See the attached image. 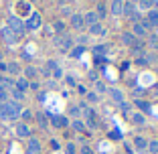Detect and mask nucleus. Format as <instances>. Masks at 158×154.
<instances>
[{
  "label": "nucleus",
  "mask_w": 158,
  "mask_h": 154,
  "mask_svg": "<svg viewBox=\"0 0 158 154\" xmlns=\"http://www.w3.org/2000/svg\"><path fill=\"white\" fill-rule=\"evenodd\" d=\"M23 107L16 102H0V120H16L20 118Z\"/></svg>",
  "instance_id": "obj_1"
},
{
  "label": "nucleus",
  "mask_w": 158,
  "mask_h": 154,
  "mask_svg": "<svg viewBox=\"0 0 158 154\" xmlns=\"http://www.w3.org/2000/svg\"><path fill=\"white\" fill-rule=\"evenodd\" d=\"M8 28L12 31L14 35H16V37H23V35H24V31H27V28H24L23 19H20V16H16V14L8 19Z\"/></svg>",
  "instance_id": "obj_2"
},
{
  "label": "nucleus",
  "mask_w": 158,
  "mask_h": 154,
  "mask_svg": "<svg viewBox=\"0 0 158 154\" xmlns=\"http://www.w3.org/2000/svg\"><path fill=\"white\" fill-rule=\"evenodd\" d=\"M39 27H41V14L39 12H31L28 19H27V23H24V28H28V31H37Z\"/></svg>",
  "instance_id": "obj_3"
},
{
  "label": "nucleus",
  "mask_w": 158,
  "mask_h": 154,
  "mask_svg": "<svg viewBox=\"0 0 158 154\" xmlns=\"http://www.w3.org/2000/svg\"><path fill=\"white\" fill-rule=\"evenodd\" d=\"M55 45L61 49V51H69V47H71V35H57L55 37Z\"/></svg>",
  "instance_id": "obj_4"
},
{
  "label": "nucleus",
  "mask_w": 158,
  "mask_h": 154,
  "mask_svg": "<svg viewBox=\"0 0 158 154\" xmlns=\"http://www.w3.org/2000/svg\"><path fill=\"white\" fill-rule=\"evenodd\" d=\"M124 16H126V19H130V20H134V23H138V20H140V12H136L134 2L124 4Z\"/></svg>",
  "instance_id": "obj_5"
},
{
  "label": "nucleus",
  "mask_w": 158,
  "mask_h": 154,
  "mask_svg": "<svg viewBox=\"0 0 158 154\" xmlns=\"http://www.w3.org/2000/svg\"><path fill=\"white\" fill-rule=\"evenodd\" d=\"M24 154H41V142H39V138H28L27 152Z\"/></svg>",
  "instance_id": "obj_6"
},
{
  "label": "nucleus",
  "mask_w": 158,
  "mask_h": 154,
  "mask_svg": "<svg viewBox=\"0 0 158 154\" xmlns=\"http://www.w3.org/2000/svg\"><path fill=\"white\" fill-rule=\"evenodd\" d=\"M0 37L4 39L8 45H14V43H16V39H19V37H16V35H14L8 27H2V28H0Z\"/></svg>",
  "instance_id": "obj_7"
},
{
  "label": "nucleus",
  "mask_w": 158,
  "mask_h": 154,
  "mask_svg": "<svg viewBox=\"0 0 158 154\" xmlns=\"http://www.w3.org/2000/svg\"><path fill=\"white\" fill-rule=\"evenodd\" d=\"M14 132H16V136H19V138H31V128H28L24 122H19V124H16V128H14Z\"/></svg>",
  "instance_id": "obj_8"
},
{
  "label": "nucleus",
  "mask_w": 158,
  "mask_h": 154,
  "mask_svg": "<svg viewBox=\"0 0 158 154\" xmlns=\"http://www.w3.org/2000/svg\"><path fill=\"white\" fill-rule=\"evenodd\" d=\"M142 24H144L146 28H148V27H154V28H158V8L150 10V12H148V20H144Z\"/></svg>",
  "instance_id": "obj_9"
},
{
  "label": "nucleus",
  "mask_w": 158,
  "mask_h": 154,
  "mask_svg": "<svg viewBox=\"0 0 158 154\" xmlns=\"http://www.w3.org/2000/svg\"><path fill=\"white\" fill-rule=\"evenodd\" d=\"M19 14H23V16L31 14V4H28L27 0H20V2H16V16H19Z\"/></svg>",
  "instance_id": "obj_10"
},
{
  "label": "nucleus",
  "mask_w": 158,
  "mask_h": 154,
  "mask_svg": "<svg viewBox=\"0 0 158 154\" xmlns=\"http://www.w3.org/2000/svg\"><path fill=\"white\" fill-rule=\"evenodd\" d=\"M49 120H51V124L55 128H65L67 124H69L67 118H63V116H51V114H49Z\"/></svg>",
  "instance_id": "obj_11"
},
{
  "label": "nucleus",
  "mask_w": 158,
  "mask_h": 154,
  "mask_svg": "<svg viewBox=\"0 0 158 154\" xmlns=\"http://www.w3.org/2000/svg\"><path fill=\"white\" fill-rule=\"evenodd\" d=\"M134 148L138 150V152H144V150L148 148V140L142 138V136H136V138H134Z\"/></svg>",
  "instance_id": "obj_12"
},
{
  "label": "nucleus",
  "mask_w": 158,
  "mask_h": 154,
  "mask_svg": "<svg viewBox=\"0 0 158 154\" xmlns=\"http://www.w3.org/2000/svg\"><path fill=\"white\" fill-rule=\"evenodd\" d=\"M106 94L110 95V98H112L116 103H124V94H122L120 89H107Z\"/></svg>",
  "instance_id": "obj_13"
},
{
  "label": "nucleus",
  "mask_w": 158,
  "mask_h": 154,
  "mask_svg": "<svg viewBox=\"0 0 158 154\" xmlns=\"http://www.w3.org/2000/svg\"><path fill=\"white\" fill-rule=\"evenodd\" d=\"M112 14H116V16L124 14V2L122 0H112Z\"/></svg>",
  "instance_id": "obj_14"
},
{
  "label": "nucleus",
  "mask_w": 158,
  "mask_h": 154,
  "mask_svg": "<svg viewBox=\"0 0 158 154\" xmlns=\"http://www.w3.org/2000/svg\"><path fill=\"white\" fill-rule=\"evenodd\" d=\"M132 35H134L136 39H138V37H144V35H146V27L142 23H134V31H132Z\"/></svg>",
  "instance_id": "obj_15"
},
{
  "label": "nucleus",
  "mask_w": 158,
  "mask_h": 154,
  "mask_svg": "<svg viewBox=\"0 0 158 154\" xmlns=\"http://www.w3.org/2000/svg\"><path fill=\"white\" fill-rule=\"evenodd\" d=\"M122 43L128 45V47H134L136 45V37L132 33H122Z\"/></svg>",
  "instance_id": "obj_16"
},
{
  "label": "nucleus",
  "mask_w": 158,
  "mask_h": 154,
  "mask_svg": "<svg viewBox=\"0 0 158 154\" xmlns=\"http://www.w3.org/2000/svg\"><path fill=\"white\" fill-rule=\"evenodd\" d=\"M83 16H81V14H73V16H71V27L73 28H81L83 27Z\"/></svg>",
  "instance_id": "obj_17"
},
{
  "label": "nucleus",
  "mask_w": 158,
  "mask_h": 154,
  "mask_svg": "<svg viewBox=\"0 0 158 154\" xmlns=\"http://www.w3.org/2000/svg\"><path fill=\"white\" fill-rule=\"evenodd\" d=\"M83 23L91 27V24L99 23V19H98V14H95V12H87V14H85V16H83Z\"/></svg>",
  "instance_id": "obj_18"
},
{
  "label": "nucleus",
  "mask_w": 158,
  "mask_h": 154,
  "mask_svg": "<svg viewBox=\"0 0 158 154\" xmlns=\"http://www.w3.org/2000/svg\"><path fill=\"white\" fill-rule=\"evenodd\" d=\"M16 89L23 91V94L28 89V79H27V77H19V79H16Z\"/></svg>",
  "instance_id": "obj_19"
},
{
  "label": "nucleus",
  "mask_w": 158,
  "mask_h": 154,
  "mask_svg": "<svg viewBox=\"0 0 158 154\" xmlns=\"http://www.w3.org/2000/svg\"><path fill=\"white\" fill-rule=\"evenodd\" d=\"M6 73L19 75V73H20V65H19V63H8V65H6Z\"/></svg>",
  "instance_id": "obj_20"
},
{
  "label": "nucleus",
  "mask_w": 158,
  "mask_h": 154,
  "mask_svg": "<svg viewBox=\"0 0 158 154\" xmlns=\"http://www.w3.org/2000/svg\"><path fill=\"white\" fill-rule=\"evenodd\" d=\"M106 35V31H103V27L99 23H95V24H91V27H89V35Z\"/></svg>",
  "instance_id": "obj_21"
},
{
  "label": "nucleus",
  "mask_w": 158,
  "mask_h": 154,
  "mask_svg": "<svg viewBox=\"0 0 158 154\" xmlns=\"http://www.w3.org/2000/svg\"><path fill=\"white\" fill-rule=\"evenodd\" d=\"M8 94H10V95H12V98H14V102H16V103H19L20 99L24 98V94H23V91H19V89H16V87H10V91H8Z\"/></svg>",
  "instance_id": "obj_22"
},
{
  "label": "nucleus",
  "mask_w": 158,
  "mask_h": 154,
  "mask_svg": "<svg viewBox=\"0 0 158 154\" xmlns=\"http://www.w3.org/2000/svg\"><path fill=\"white\" fill-rule=\"evenodd\" d=\"M73 130L79 132V134H87V132H85V124L79 122V120H73Z\"/></svg>",
  "instance_id": "obj_23"
},
{
  "label": "nucleus",
  "mask_w": 158,
  "mask_h": 154,
  "mask_svg": "<svg viewBox=\"0 0 158 154\" xmlns=\"http://www.w3.org/2000/svg\"><path fill=\"white\" fill-rule=\"evenodd\" d=\"M98 19H106V14H107V8H106V4H103V2H99L98 4Z\"/></svg>",
  "instance_id": "obj_24"
},
{
  "label": "nucleus",
  "mask_w": 158,
  "mask_h": 154,
  "mask_svg": "<svg viewBox=\"0 0 158 154\" xmlns=\"http://www.w3.org/2000/svg\"><path fill=\"white\" fill-rule=\"evenodd\" d=\"M132 122H134V124H140V126H142V124L146 122V118L142 116L140 112H136V114H132Z\"/></svg>",
  "instance_id": "obj_25"
},
{
  "label": "nucleus",
  "mask_w": 158,
  "mask_h": 154,
  "mask_svg": "<svg viewBox=\"0 0 158 154\" xmlns=\"http://www.w3.org/2000/svg\"><path fill=\"white\" fill-rule=\"evenodd\" d=\"M47 118H49V114H39V116H37V122H39V126H41V128L49 126V124H47Z\"/></svg>",
  "instance_id": "obj_26"
},
{
  "label": "nucleus",
  "mask_w": 158,
  "mask_h": 154,
  "mask_svg": "<svg viewBox=\"0 0 158 154\" xmlns=\"http://www.w3.org/2000/svg\"><path fill=\"white\" fill-rule=\"evenodd\" d=\"M146 150H148V152H152V154H158V140H150Z\"/></svg>",
  "instance_id": "obj_27"
},
{
  "label": "nucleus",
  "mask_w": 158,
  "mask_h": 154,
  "mask_svg": "<svg viewBox=\"0 0 158 154\" xmlns=\"http://www.w3.org/2000/svg\"><path fill=\"white\" fill-rule=\"evenodd\" d=\"M136 107H140V110H144V112H150V103L142 102V99H136Z\"/></svg>",
  "instance_id": "obj_28"
},
{
  "label": "nucleus",
  "mask_w": 158,
  "mask_h": 154,
  "mask_svg": "<svg viewBox=\"0 0 158 154\" xmlns=\"http://www.w3.org/2000/svg\"><path fill=\"white\" fill-rule=\"evenodd\" d=\"M65 154H77V146H75L73 142H69V144L65 146Z\"/></svg>",
  "instance_id": "obj_29"
},
{
  "label": "nucleus",
  "mask_w": 158,
  "mask_h": 154,
  "mask_svg": "<svg viewBox=\"0 0 158 154\" xmlns=\"http://www.w3.org/2000/svg\"><path fill=\"white\" fill-rule=\"evenodd\" d=\"M53 28H55V31H57V33H59V35H63V31H65V24L61 23V20H57V23L53 24Z\"/></svg>",
  "instance_id": "obj_30"
},
{
  "label": "nucleus",
  "mask_w": 158,
  "mask_h": 154,
  "mask_svg": "<svg viewBox=\"0 0 158 154\" xmlns=\"http://www.w3.org/2000/svg\"><path fill=\"white\" fill-rule=\"evenodd\" d=\"M20 118H23L24 122H28L31 118H33V112H31V110H23V112H20Z\"/></svg>",
  "instance_id": "obj_31"
},
{
  "label": "nucleus",
  "mask_w": 158,
  "mask_h": 154,
  "mask_svg": "<svg viewBox=\"0 0 158 154\" xmlns=\"http://www.w3.org/2000/svg\"><path fill=\"white\" fill-rule=\"evenodd\" d=\"M8 89L6 87H0V99H2V102H8Z\"/></svg>",
  "instance_id": "obj_32"
},
{
  "label": "nucleus",
  "mask_w": 158,
  "mask_h": 154,
  "mask_svg": "<svg viewBox=\"0 0 158 154\" xmlns=\"http://www.w3.org/2000/svg\"><path fill=\"white\" fill-rule=\"evenodd\" d=\"M106 51H107V49L103 47V45H98V47H93V53H95V55H103Z\"/></svg>",
  "instance_id": "obj_33"
},
{
  "label": "nucleus",
  "mask_w": 158,
  "mask_h": 154,
  "mask_svg": "<svg viewBox=\"0 0 158 154\" xmlns=\"http://www.w3.org/2000/svg\"><path fill=\"white\" fill-rule=\"evenodd\" d=\"M87 102H91V103H98V102H99L98 94H93V91H91V94H87Z\"/></svg>",
  "instance_id": "obj_34"
},
{
  "label": "nucleus",
  "mask_w": 158,
  "mask_h": 154,
  "mask_svg": "<svg viewBox=\"0 0 158 154\" xmlns=\"http://www.w3.org/2000/svg\"><path fill=\"white\" fill-rule=\"evenodd\" d=\"M45 67H47L49 71H53V69H57L59 65H57V61H53V59H51V61H47V65H45Z\"/></svg>",
  "instance_id": "obj_35"
},
{
  "label": "nucleus",
  "mask_w": 158,
  "mask_h": 154,
  "mask_svg": "<svg viewBox=\"0 0 158 154\" xmlns=\"http://www.w3.org/2000/svg\"><path fill=\"white\" fill-rule=\"evenodd\" d=\"M24 73H27V77H35V75H37V69H35V67H27Z\"/></svg>",
  "instance_id": "obj_36"
},
{
  "label": "nucleus",
  "mask_w": 158,
  "mask_h": 154,
  "mask_svg": "<svg viewBox=\"0 0 158 154\" xmlns=\"http://www.w3.org/2000/svg\"><path fill=\"white\" fill-rule=\"evenodd\" d=\"M95 83H98L95 87H98V91H99V94H106V91H107V87H106V85L102 83V81H95Z\"/></svg>",
  "instance_id": "obj_37"
},
{
  "label": "nucleus",
  "mask_w": 158,
  "mask_h": 154,
  "mask_svg": "<svg viewBox=\"0 0 158 154\" xmlns=\"http://www.w3.org/2000/svg\"><path fill=\"white\" fill-rule=\"evenodd\" d=\"M53 77H55V79H61V77H63V71H61V67L53 69Z\"/></svg>",
  "instance_id": "obj_38"
},
{
  "label": "nucleus",
  "mask_w": 158,
  "mask_h": 154,
  "mask_svg": "<svg viewBox=\"0 0 158 154\" xmlns=\"http://www.w3.org/2000/svg\"><path fill=\"white\" fill-rule=\"evenodd\" d=\"M83 51H85L83 47H75V49H73V53H71V57H79V55H81Z\"/></svg>",
  "instance_id": "obj_39"
},
{
  "label": "nucleus",
  "mask_w": 158,
  "mask_h": 154,
  "mask_svg": "<svg viewBox=\"0 0 158 154\" xmlns=\"http://www.w3.org/2000/svg\"><path fill=\"white\" fill-rule=\"evenodd\" d=\"M136 65L146 67V65H148V59H144V57H138V59H136Z\"/></svg>",
  "instance_id": "obj_40"
},
{
  "label": "nucleus",
  "mask_w": 158,
  "mask_h": 154,
  "mask_svg": "<svg viewBox=\"0 0 158 154\" xmlns=\"http://www.w3.org/2000/svg\"><path fill=\"white\" fill-rule=\"evenodd\" d=\"M140 6L142 8H152V2L150 0H140Z\"/></svg>",
  "instance_id": "obj_41"
},
{
  "label": "nucleus",
  "mask_w": 158,
  "mask_h": 154,
  "mask_svg": "<svg viewBox=\"0 0 158 154\" xmlns=\"http://www.w3.org/2000/svg\"><path fill=\"white\" fill-rule=\"evenodd\" d=\"M65 81H67V85H71V87H73V85H77V83H75V79L71 77V75H67V77H65Z\"/></svg>",
  "instance_id": "obj_42"
},
{
  "label": "nucleus",
  "mask_w": 158,
  "mask_h": 154,
  "mask_svg": "<svg viewBox=\"0 0 158 154\" xmlns=\"http://www.w3.org/2000/svg\"><path fill=\"white\" fill-rule=\"evenodd\" d=\"M81 154H93V150H91V148H89V146H87V144H85V146H83V148H81Z\"/></svg>",
  "instance_id": "obj_43"
},
{
  "label": "nucleus",
  "mask_w": 158,
  "mask_h": 154,
  "mask_svg": "<svg viewBox=\"0 0 158 154\" xmlns=\"http://www.w3.org/2000/svg\"><path fill=\"white\" fill-rule=\"evenodd\" d=\"M71 116H73V118H77V116H79V107H77V106L71 107Z\"/></svg>",
  "instance_id": "obj_44"
},
{
  "label": "nucleus",
  "mask_w": 158,
  "mask_h": 154,
  "mask_svg": "<svg viewBox=\"0 0 158 154\" xmlns=\"http://www.w3.org/2000/svg\"><path fill=\"white\" fill-rule=\"evenodd\" d=\"M150 45L158 47V37H156V35H152V37H150Z\"/></svg>",
  "instance_id": "obj_45"
},
{
  "label": "nucleus",
  "mask_w": 158,
  "mask_h": 154,
  "mask_svg": "<svg viewBox=\"0 0 158 154\" xmlns=\"http://www.w3.org/2000/svg\"><path fill=\"white\" fill-rule=\"evenodd\" d=\"M28 87H31V89H35V91H37V89H39V83H37V81H28Z\"/></svg>",
  "instance_id": "obj_46"
},
{
  "label": "nucleus",
  "mask_w": 158,
  "mask_h": 154,
  "mask_svg": "<svg viewBox=\"0 0 158 154\" xmlns=\"http://www.w3.org/2000/svg\"><path fill=\"white\" fill-rule=\"evenodd\" d=\"M110 138H122V134H118V130L110 132Z\"/></svg>",
  "instance_id": "obj_47"
},
{
  "label": "nucleus",
  "mask_w": 158,
  "mask_h": 154,
  "mask_svg": "<svg viewBox=\"0 0 158 154\" xmlns=\"http://www.w3.org/2000/svg\"><path fill=\"white\" fill-rule=\"evenodd\" d=\"M142 94H144V89H142V87H136L134 89V95H142Z\"/></svg>",
  "instance_id": "obj_48"
},
{
  "label": "nucleus",
  "mask_w": 158,
  "mask_h": 154,
  "mask_svg": "<svg viewBox=\"0 0 158 154\" xmlns=\"http://www.w3.org/2000/svg\"><path fill=\"white\" fill-rule=\"evenodd\" d=\"M89 77H91L93 81H98V73H95V71H89Z\"/></svg>",
  "instance_id": "obj_49"
},
{
  "label": "nucleus",
  "mask_w": 158,
  "mask_h": 154,
  "mask_svg": "<svg viewBox=\"0 0 158 154\" xmlns=\"http://www.w3.org/2000/svg\"><path fill=\"white\" fill-rule=\"evenodd\" d=\"M51 146H53L55 150H59V148H61V146H59V142H57V140H51Z\"/></svg>",
  "instance_id": "obj_50"
},
{
  "label": "nucleus",
  "mask_w": 158,
  "mask_h": 154,
  "mask_svg": "<svg viewBox=\"0 0 158 154\" xmlns=\"http://www.w3.org/2000/svg\"><path fill=\"white\" fill-rule=\"evenodd\" d=\"M120 67H122V71H126V69H128V67H130V63H128V61H124V63H122Z\"/></svg>",
  "instance_id": "obj_51"
},
{
  "label": "nucleus",
  "mask_w": 158,
  "mask_h": 154,
  "mask_svg": "<svg viewBox=\"0 0 158 154\" xmlns=\"http://www.w3.org/2000/svg\"><path fill=\"white\" fill-rule=\"evenodd\" d=\"M0 71H2V73H6V63H2V61H0Z\"/></svg>",
  "instance_id": "obj_52"
},
{
  "label": "nucleus",
  "mask_w": 158,
  "mask_h": 154,
  "mask_svg": "<svg viewBox=\"0 0 158 154\" xmlns=\"http://www.w3.org/2000/svg\"><path fill=\"white\" fill-rule=\"evenodd\" d=\"M150 2H152V6H154V8H158V0H150Z\"/></svg>",
  "instance_id": "obj_53"
},
{
  "label": "nucleus",
  "mask_w": 158,
  "mask_h": 154,
  "mask_svg": "<svg viewBox=\"0 0 158 154\" xmlns=\"http://www.w3.org/2000/svg\"><path fill=\"white\" fill-rule=\"evenodd\" d=\"M0 61H2V51H0Z\"/></svg>",
  "instance_id": "obj_54"
},
{
  "label": "nucleus",
  "mask_w": 158,
  "mask_h": 154,
  "mask_svg": "<svg viewBox=\"0 0 158 154\" xmlns=\"http://www.w3.org/2000/svg\"><path fill=\"white\" fill-rule=\"evenodd\" d=\"M27 2H35V0H27Z\"/></svg>",
  "instance_id": "obj_55"
},
{
  "label": "nucleus",
  "mask_w": 158,
  "mask_h": 154,
  "mask_svg": "<svg viewBox=\"0 0 158 154\" xmlns=\"http://www.w3.org/2000/svg\"><path fill=\"white\" fill-rule=\"evenodd\" d=\"M132 2H138V0H132Z\"/></svg>",
  "instance_id": "obj_56"
},
{
  "label": "nucleus",
  "mask_w": 158,
  "mask_h": 154,
  "mask_svg": "<svg viewBox=\"0 0 158 154\" xmlns=\"http://www.w3.org/2000/svg\"><path fill=\"white\" fill-rule=\"evenodd\" d=\"M156 73H158V69H156Z\"/></svg>",
  "instance_id": "obj_57"
}]
</instances>
